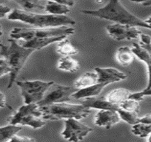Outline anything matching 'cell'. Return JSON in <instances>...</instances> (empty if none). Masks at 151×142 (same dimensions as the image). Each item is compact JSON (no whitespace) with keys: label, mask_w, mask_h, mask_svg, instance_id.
Segmentation results:
<instances>
[{"label":"cell","mask_w":151,"mask_h":142,"mask_svg":"<svg viewBox=\"0 0 151 142\" xmlns=\"http://www.w3.org/2000/svg\"><path fill=\"white\" fill-rule=\"evenodd\" d=\"M81 12L84 14L114 23L151 29V26L145 20L138 18L124 7L120 0H109L105 6L98 9H84Z\"/></svg>","instance_id":"1"},{"label":"cell","mask_w":151,"mask_h":142,"mask_svg":"<svg viewBox=\"0 0 151 142\" xmlns=\"http://www.w3.org/2000/svg\"><path fill=\"white\" fill-rule=\"evenodd\" d=\"M10 21H17L30 24L36 28L59 27L73 26L75 21L67 15H53L47 14H37L36 12H26L21 9H12L6 16Z\"/></svg>","instance_id":"2"},{"label":"cell","mask_w":151,"mask_h":142,"mask_svg":"<svg viewBox=\"0 0 151 142\" xmlns=\"http://www.w3.org/2000/svg\"><path fill=\"white\" fill-rule=\"evenodd\" d=\"M9 45H4L0 43V55L2 56L11 68L7 88L10 89L16 82L17 77L25 65L30 56L36 50L26 48L18 43L17 40L9 38Z\"/></svg>","instance_id":"3"},{"label":"cell","mask_w":151,"mask_h":142,"mask_svg":"<svg viewBox=\"0 0 151 142\" xmlns=\"http://www.w3.org/2000/svg\"><path fill=\"white\" fill-rule=\"evenodd\" d=\"M39 107L42 112V118L45 120L57 121L72 118L80 120L88 117L91 113V109L81 103L60 102Z\"/></svg>","instance_id":"4"},{"label":"cell","mask_w":151,"mask_h":142,"mask_svg":"<svg viewBox=\"0 0 151 142\" xmlns=\"http://www.w3.org/2000/svg\"><path fill=\"white\" fill-rule=\"evenodd\" d=\"M75 29L70 26L50 28H14L10 32V37L17 41H28L35 38H43L73 34Z\"/></svg>","instance_id":"5"},{"label":"cell","mask_w":151,"mask_h":142,"mask_svg":"<svg viewBox=\"0 0 151 142\" xmlns=\"http://www.w3.org/2000/svg\"><path fill=\"white\" fill-rule=\"evenodd\" d=\"M10 124L29 126L34 129H40L45 124L42 118V112L37 103L25 104L8 119Z\"/></svg>","instance_id":"6"},{"label":"cell","mask_w":151,"mask_h":142,"mask_svg":"<svg viewBox=\"0 0 151 142\" xmlns=\"http://www.w3.org/2000/svg\"><path fill=\"white\" fill-rule=\"evenodd\" d=\"M16 82L24 97V104L39 102L44 97L49 87L54 83L53 81H43L38 80H24Z\"/></svg>","instance_id":"7"},{"label":"cell","mask_w":151,"mask_h":142,"mask_svg":"<svg viewBox=\"0 0 151 142\" xmlns=\"http://www.w3.org/2000/svg\"><path fill=\"white\" fill-rule=\"evenodd\" d=\"M78 90L74 87L58 85L54 82L45 92L42 100L37 103L39 107L55 103L70 102L73 101L72 95Z\"/></svg>","instance_id":"8"},{"label":"cell","mask_w":151,"mask_h":142,"mask_svg":"<svg viewBox=\"0 0 151 142\" xmlns=\"http://www.w3.org/2000/svg\"><path fill=\"white\" fill-rule=\"evenodd\" d=\"M139 43H133L131 50L135 56L146 65L147 69V83L145 90L151 88V36L142 33Z\"/></svg>","instance_id":"9"},{"label":"cell","mask_w":151,"mask_h":142,"mask_svg":"<svg viewBox=\"0 0 151 142\" xmlns=\"http://www.w3.org/2000/svg\"><path fill=\"white\" fill-rule=\"evenodd\" d=\"M65 128L61 136L69 141H80L84 139L93 129L76 119L65 120Z\"/></svg>","instance_id":"10"},{"label":"cell","mask_w":151,"mask_h":142,"mask_svg":"<svg viewBox=\"0 0 151 142\" xmlns=\"http://www.w3.org/2000/svg\"><path fill=\"white\" fill-rule=\"evenodd\" d=\"M108 34L117 41H132L139 38L142 31L137 26L122 24L119 23L109 24L106 27Z\"/></svg>","instance_id":"11"},{"label":"cell","mask_w":151,"mask_h":142,"mask_svg":"<svg viewBox=\"0 0 151 142\" xmlns=\"http://www.w3.org/2000/svg\"><path fill=\"white\" fill-rule=\"evenodd\" d=\"M94 71L98 75V82L106 83L108 85L127 78V75L125 73L114 68L96 67L94 68Z\"/></svg>","instance_id":"12"},{"label":"cell","mask_w":151,"mask_h":142,"mask_svg":"<svg viewBox=\"0 0 151 142\" xmlns=\"http://www.w3.org/2000/svg\"><path fill=\"white\" fill-rule=\"evenodd\" d=\"M121 121L118 112L111 110H101L94 117V124L100 127L109 129Z\"/></svg>","instance_id":"13"},{"label":"cell","mask_w":151,"mask_h":142,"mask_svg":"<svg viewBox=\"0 0 151 142\" xmlns=\"http://www.w3.org/2000/svg\"><path fill=\"white\" fill-rule=\"evenodd\" d=\"M80 103L89 109H96V110H119V106L111 103L106 99L105 97H88L85 99H80Z\"/></svg>","instance_id":"14"},{"label":"cell","mask_w":151,"mask_h":142,"mask_svg":"<svg viewBox=\"0 0 151 142\" xmlns=\"http://www.w3.org/2000/svg\"><path fill=\"white\" fill-rule=\"evenodd\" d=\"M107 85H108V84L106 83L97 82V83L91 85V86L78 90L73 94L72 97L76 100H80V99H85V98L96 97L101 94L102 90Z\"/></svg>","instance_id":"15"},{"label":"cell","mask_w":151,"mask_h":142,"mask_svg":"<svg viewBox=\"0 0 151 142\" xmlns=\"http://www.w3.org/2000/svg\"><path fill=\"white\" fill-rule=\"evenodd\" d=\"M67 37L68 36H55V37L35 38V39H32L31 41H22L20 43L24 46L26 47V48H32L35 50H39L45 48L49 45L52 44L54 43H58V41Z\"/></svg>","instance_id":"16"},{"label":"cell","mask_w":151,"mask_h":142,"mask_svg":"<svg viewBox=\"0 0 151 142\" xmlns=\"http://www.w3.org/2000/svg\"><path fill=\"white\" fill-rule=\"evenodd\" d=\"M98 82V75L95 71L83 73L74 82V87L77 90L85 88Z\"/></svg>","instance_id":"17"},{"label":"cell","mask_w":151,"mask_h":142,"mask_svg":"<svg viewBox=\"0 0 151 142\" xmlns=\"http://www.w3.org/2000/svg\"><path fill=\"white\" fill-rule=\"evenodd\" d=\"M134 53L129 46H122L119 48L116 53V58L121 66H129L135 59Z\"/></svg>","instance_id":"18"},{"label":"cell","mask_w":151,"mask_h":142,"mask_svg":"<svg viewBox=\"0 0 151 142\" xmlns=\"http://www.w3.org/2000/svg\"><path fill=\"white\" fill-rule=\"evenodd\" d=\"M58 68L68 73H75L80 68V65L72 56H62L58 62Z\"/></svg>","instance_id":"19"},{"label":"cell","mask_w":151,"mask_h":142,"mask_svg":"<svg viewBox=\"0 0 151 142\" xmlns=\"http://www.w3.org/2000/svg\"><path fill=\"white\" fill-rule=\"evenodd\" d=\"M131 92L125 88H118L113 90L106 96V99L114 105H120L123 102L129 99Z\"/></svg>","instance_id":"20"},{"label":"cell","mask_w":151,"mask_h":142,"mask_svg":"<svg viewBox=\"0 0 151 142\" xmlns=\"http://www.w3.org/2000/svg\"><path fill=\"white\" fill-rule=\"evenodd\" d=\"M26 12H35L37 10H44L46 1L43 0H13Z\"/></svg>","instance_id":"21"},{"label":"cell","mask_w":151,"mask_h":142,"mask_svg":"<svg viewBox=\"0 0 151 142\" xmlns=\"http://www.w3.org/2000/svg\"><path fill=\"white\" fill-rule=\"evenodd\" d=\"M56 52L62 56H72L78 53V49L65 38L58 42Z\"/></svg>","instance_id":"22"},{"label":"cell","mask_w":151,"mask_h":142,"mask_svg":"<svg viewBox=\"0 0 151 142\" xmlns=\"http://www.w3.org/2000/svg\"><path fill=\"white\" fill-rule=\"evenodd\" d=\"M44 11L53 15H67L70 13V6L60 4L54 1L46 0Z\"/></svg>","instance_id":"23"},{"label":"cell","mask_w":151,"mask_h":142,"mask_svg":"<svg viewBox=\"0 0 151 142\" xmlns=\"http://www.w3.org/2000/svg\"><path fill=\"white\" fill-rule=\"evenodd\" d=\"M22 129V126L10 124L0 127V142L11 141L12 138Z\"/></svg>","instance_id":"24"},{"label":"cell","mask_w":151,"mask_h":142,"mask_svg":"<svg viewBox=\"0 0 151 142\" xmlns=\"http://www.w3.org/2000/svg\"><path fill=\"white\" fill-rule=\"evenodd\" d=\"M117 112H118L121 120H123L127 124L134 125L139 122L140 117H138V112L128 111V110H125L120 107L119 108Z\"/></svg>","instance_id":"25"},{"label":"cell","mask_w":151,"mask_h":142,"mask_svg":"<svg viewBox=\"0 0 151 142\" xmlns=\"http://www.w3.org/2000/svg\"><path fill=\"white\" fill-rule=\"evenodd\" d=\"M131 131L134 135L140 138H146L151 134V124L138 122L132 125Z\"/></svg>","instance_id":"26"},{"label":"cell","mask_w":151,"mask_h":142,"mask_svg":"<svg viewBox=\"0 0 151 142\" xmlns=\"http://www.w3.org/2000/svg\"><path fill=\"white\" fill-rule=\"evenodd\" d=\"M140 102L135 99H131L129 98L123 102L122 104L119 105V107L124 109L128 111H133V112H139L140 110Z\"/></svg>","instance_id":"27"},{"label":"cell","mask_w":151,"mask_h":142,"mask_svg":"<svg viewBox=\"0 0 151 142\" xmlns=\"http://www.w3.org/2000/svg\"><path fill=\"white\" fill-rule=\"evenodd\" d=\"M147 96H151V88L147 89V90L144 89V90L140 91V92H131L129 98L137 99L138 101H141L143 100L144 97H147Z\"/></svg>","instance_id":"28"},{"label":"cell","mask_w":151,"mask_h":142,"mask_svg":"<svg viewBox=\"0 0 151 142\" xmlns=\"http://www.w3.org/2000/svg\"><path fill=\"white\" fill-rule=\"evenodd\" d=\"M11 68L9 66L6 61L4 58L2 59L1 62L0 63V77L4 76L5 75H9L11 73Z\"/></svg>","instance_id":"29"},{"label":"cell","mask_w":151,"mask_h":142,"mask_svg":"<svg viewBox=\"0 0 151 142\" xmlns=\"http://www.w3.org/2000/svg\"><path fill=\"white\" fill-rule=\"evenodd\" d=\"M35 139L33 138L29 137V136H18V135H15L13 138H12L11 141H20V142H30V141H34Z\"/></svg>","instance_id":"30"},{"label":"cell","mask_w":151,"mask_h":142,"mask_svg":"<svg viewBox=\"0 0 151 142\" xmlns=\"http://www.w3.org/2000/svg\"><path fill=\"white\" fill-rule=\"evenodd\" d=\"M12 11V9L6 5H0V19H2L8 15Z\"/></svg>","instance_id":"31"},{"label":"cell","mask_w":151,"mask_h":142,"mask_svg":"<svg viewBox=\"0 0 151 142\" xmlns=\"http://www.w3.org/2000/svg\"><path fill=\"white\" fill-rule=\"evenodd\" d=\"M50 1H56V2L60 3V4L66 5V6H73L75 4V0H50Z\"/></svg>","instance_id":"32"},{"label":"cell","mask_w":151,"mask_h":142,"mask_svg":"<svg viewBox=\"0 0 151 142\" xmlns=\"http://www.w3.org/2000/svg\"><path fill=\"white\" fill-rule=\"evenodd\" d=\"M131 1L137 4H141L144 6H151V0H131Z\"/></svg>","instance_id":"33"},{"label":"cell","mask_w":151,"mask_h":142,"mask_svg":"<svg viewBox=\"0 0 151 142\" xmlns=\"http://www.w3.org/2000/svg\"><path fill=\"white\" fill-rule=\"evenodd\" d=\"M6 106V97L4 93L0 91V108H4Z\"/></svg>","instance_id":"34"},{"label":"cell","mask_w":151,"mask_h":142,"mask_svg":"<svg viewBox=\"0 0 151 142\" xmlns=\"http://www.w3.org/2000/svg\"><path fill=\"white\" fill-rule=\"evenodd\" d=\"M139 122H143V123L151 124V115H147L145 116L140 117Z\"/></svg>","instance_id":"35"},{"label":"cell","mask_w":151,"mask_h":142,"mask_svg":"<svg viewBox=\"0 0 151 142\" xmlns=\"http://www.w3.org/2000/svg\"><path fill=\"white\" fill-rule=\"evenodd\" d=\"M145 22H146L147 24H148V25H150V26H151V16H150V17H149L148 18L145 19Z\"/></svg>","instance_id":"36"},{"label":"cell","mask_w":151,"mask_h":142,"mask_svg":"<svg viewBox=\"0 0 151 142\" xmlns=\"http://www.w3.org/2000/svg\"><path fill=\"white\" fill-rule=\"evenodd\" d=\"M9 0H0V5H5L6 2H8Z\"/></svg>","instance_id":"37"},{"label":"cell","mask_w":151,"mask_h":142,"mask_svg":"<svg viewBox=\"0 0 151 142\" xmlns=\"http://www.w3.org/2000/svg\"><path fill=\"white\" fill-rule=\"evenodd\" d=\"M2 35H3V31H2V29H1V26L0 25V37H1ZM0 43H1V39H0Z\"/></svg>","instance_id":"38"},{"label":"cell","mask_w":151,"mask_h":142,"mask_svg":"<svg viewBox=\"0 0 151 142\" xmlns=\"http://www.w3.org/2000/svg\"><path fill=\"white\" fill-rule=\"evenodd\" d=\"M147 141L149 142H151V134L148 136V138H147Z\"/></svg>","instance_id":"39"}]
</instances>
